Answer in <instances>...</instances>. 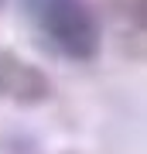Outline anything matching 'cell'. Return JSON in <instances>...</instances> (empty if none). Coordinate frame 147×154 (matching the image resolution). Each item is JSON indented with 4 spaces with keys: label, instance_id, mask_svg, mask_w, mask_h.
Wrapping results in <instances>:
<instances>
[{
    "label": "cell",
    "instance_id": "cell-1",
    "mask_svg": "<svg viewBox=\"0 0 147 154\" xmlns=\"http://www.w3.org/2000/svg\"><path fill=\"white\" fill-rule=\"evenodd\" d=\"M38 28L65 58L89 62L103 48V28L86 0H34Z\"/></svg>",
    "mask_w": 147,
    "mask_h": 154
},
{
    "label": "cell",
    "instance_id": "cell-2",
    "mask_svg": "<svg viewBox=\"0 0 147 154\" xmlns=\"http://www.w3.org/2000/svg\"><path fill=\"white\" fill-rule=\"evenodd\" d=\"M48 93H51L48 75L38 65L0 48V96L14 99V103H41V99H48Z\"/></svg>",
    "mask_w": 147,
    "mask_h": 154
}]
</instances>
